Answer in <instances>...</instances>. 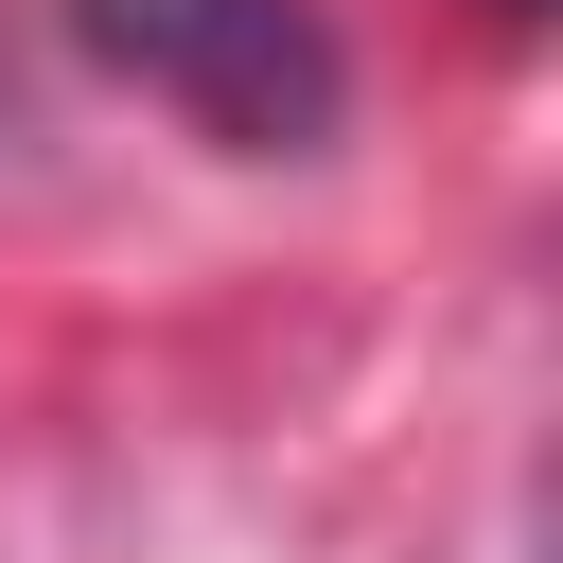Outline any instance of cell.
Instances as JSON below:
<instances>
[{"label":"cell","instance_id":"cell-2","mask_svg":"<svg viewBox=\"0 0 563 563\" xmlns=\"http://www.w3.org/2000/svg\"><path fill=\"white\" fill-rule=\"evenodd\" d=\"M493 18H545V0H493Z\"/></svg>","mask_w":563,"mask_h":563},{"label":"cell","instance_id":"cell-1","mask_svg":"<svg viewBox=\"0 0 563 563\" xmlns=\"http://www.w3.org/2000/svg\"><path fill=\"white\" fill-rule=\"evenodd\" d=\"M70 35L106 70H141L158 106H194L229 158H317L334 106H352L317 0H70Z\"/></svg>","mask_w":563,"mask_h":563}]
</instances>
